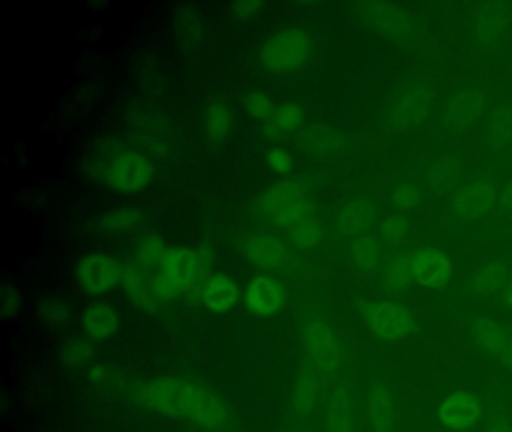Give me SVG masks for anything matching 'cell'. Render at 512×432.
<instances>
[{
    "label": "cell",
    "mask_w": 512,
    "mask_h": 432,
    "mask_svg": "<svg viewBox=\"0 0 512 432\" xmlns=\"http://www.w3.org/2000/svg\"><path fill=\"white\" fill-rule=\"evenodd\" d=\"M197 260L196 255L188 249H176L169 251L163 267H161V275L179 291L191 284L196 275Z\"/></svg>",
    "instance_id": "e0dca14e"
},
{
    "label": "cell",
    "mask_w": 512,
    "mask_h": 432,
    "mask_svg": "<svg viewBox=\"0 0 512 432\" xmlns=\"http://www.w3.org/2000/svg\"><path fill=\"white\" fill-rule=\"evenodd\" d=\"M361 315L368 330L382 341H407L418 330L409 309L391 300H368L361 306Z\"/></svg>",
    "instance_id": "3957f363"
},
{
    "label": "cell",
    "mask_w": 512,
    "mask_h": 432,
    "mask_svg": "<svg viewBox=\"0 0 512 432\" xmlns=\"http://www.w3.org/2000/svg\"><path fill=\"white\" fill-rule=\"evenodd\" d=\"M373 222V206L367 200H353L338 216V227L343 233L361 236Z\"/></svg>",
    "instance_id": "cb8c5ba5"
},
{
    "label": "cell",
    "mask_w": 512,
    "mask_h": 432,
    "mask_svg": "<svg viewBox=\"0 0 512 432\" xmlns=\"http://www.w3.org/2000/svg\"><path fill=\"white\" fill-rule=\"evenodd\" d=\"M496 203V191L488 182L470 183L464 186L454 197V207L464 218H481L490 212Z\"/></svg>",
    "instance_id": "5bb4252c"
},
{
    "label": "cell",
    "mask_w": 512,
    "mask_h": 432,
    "mask_svg": "<svg viewBox=\"0 0 512 432\" xmlns=\"http://www.w3.org/2000/svg\"><path fill=\"white\" fill-rule=\"evenodd\" d=\"M308 365L323 377L334 375L344 362V348L331 326L322 320L308 321L304 329Z\"/></svg>",
    "instance_id": "5b68a950"
},
{
    "label": "cell",
    "mask_w": 512,
    "mask_h": 432,
    "mask_svg": "<svg viewBox=\"0 0 512 432\" xmlns=\"http://www.w3.org/2000/svg\"><path fill=\"white\" fill-rule=\"evenodd\" d=\"M310 47V36L304 30L290 27L265 42L260 60L274 74H292L304 65Z\"/></svg>",
    "instance_id": "277c9868"
},
{
    "label": "cell",
    "mask_w": 512,
    "mask_h": 432,
    "mask_svg": "<svg viewBox=\"0 0 512 432\" xmlns=\"http://www.w3.org/2000/svg\"><path fill=\"white\" fill-rule=\"evenodd\" d=\"M284 302L283 288L280 282L269 276H259L248 285L245 291V305L257 315L277 314Z\"/></svg>",
    "instance_id": "7c38bea8"
},
{
    "label": "cell",
    "mask_w": 512,
    "mask_h": 432,
    "mask_svg": "<svg viewBox=\"0 0 512 432\" xmlns=\"http://www.w3.org/2000/svg\"><path fill=\"white\" fill-rule=\"evenodd\" d=\"M263 209L286 227H293L313 215L304 191L295 182H281L269 188L263 197Z\"/></svg>",
    "instance_id": "52a82bcc"
},
{
    "label": "cell",
    "mask_w": 512,
    "mask_h": 432,
    "mask_svg": "<svg viewBox=\"0 0 512 432\" xmlns=\"http://www.w3.org/2000/svg\"><path fill=\"white\" fill-rule=\"evenodd\" d=\"M94 357V348L88 339L74 338L64 345L62 360L70 368H83Z\"/></svg>",
    "instance_id": "f546056e"
},
{
    "label": "cell",
    "mask_w": 512,
    "mask_h": 432,
    "mask_svg": "<svg viewBox=\"0 0 512 432\" xmlns=\"http://www.w3.org/2000/svg\"><path fill=\"white\" fill-rule=\"evenodd\" d=\"M233 117L229 108L223 104H214L206 113V129L214 140L227 137L232 131Z\"/></svg>",
    "instance_id": "4dcf8cb0"
},
{
    "label": "cell",
    "mask_w": 512,
    "mask_h": 432,
    "mask_svg": "<svg viewBox=\"0 0 512 432\" xmlns=\"http://www.w3.org/2000/svg\"><path fill=\"white\" fill-rule=\"evenodd\" d=\"M409 221L403 216H391L386 219L380 228V237L388 245H398L403 242L404 237L409 233Z\"/></svg>",
    "instance_id": "d6a6232c"
},
{
    "label": "cell",
    "mask_w": 512,
    "mask_h": 432,
    "mask_svg": "<svg viewBox=\"0 0 512 432\" xmlns=\"http://www.w3.org/2000/svg\"><path fill=\"white\" fill-rule=\"evenodd\" d=\"M133 398L145 410L187 420L211 432L232 429L229 405L214 390L187 378H151L137 384Z\"/></svg>",
    "instance_id": "6da1fadb"
},
{
    "label": "cell",
    "mask_w": 512,
    "mask_h": 432,
    "mask_svg": "<svg viewBox=\"0 0 512 432\" xmlns=\"http://www.w3.org/2000/svg\"><path fill=\"white\" fill-rule=\"evenodd\" d=\"M391 198L398 209L409 210L418 206L421 201V192L413 183H400L392 189Z\"/></svg>",
    "instance_id": "836d02e7"
},
{
    "label": "cell",
    "mask_w": 512,
    "mask_h": 432,
    "mask_svg": "<svg viewBox=\"0 0 512 432\" xmlns=\"http://www.w3.org/2000/svg\"><path fill=\"white\" fill-rule=\"evenodd\" d=\"M266 162L277 174H289L293 170V159L287 150L271 149L266 153Z\"/></svg>",
    "instance_id": "8d00e7d4"
},
{
    "label": "cell",
    "mask_w": 512,
    "mask_h": 432,
    "mask_svg": "<svg viewBox=\"0 0 512 432\" xmlns=\"http://www.w3.org/2000/svg\"><path fill=\"white\" fill-rule=\"evenodd\" d=\"M44 317L47 320L56 321V323H62V321L68 320L70 317V306L67 303L59 302V300H50L46 302L41 308Z\"/></svg>",
    "instance_id": "74e56055"
},
{
    "label": "cell",
    "mask_w": 512,
    "mask_h": 432,
    "mask_svg": "<svg viewBox=\"0 0 512 432\" xmlns=\"http://www.w3.org/2000/svg\"><path fill=\"white\" fill-rule=\"evenodd\" d=\"M290 237L296 246L310 248V246L316 245L322 237V225L313 215L308 216L290 227Z\"/></svg>",
    "instance_id": "1f68e13d"
},
{
    "label": "cell",
    "mask_w": 512,
    "mask_h": 432,
    "mask_svg": "<svg viewBox=\"0 0 512 432\" xmlns=\"http://www.w3.org/2000/svg\"><path fill=\"white\" fill-rule=\"evenodd\" d=\"M326 428L328 432H356L355 399L349 387L344 384H338L329 395Z\"/></svg>",
    "instance_id": "4fadbf2b"
},
{
    "label": "cell",
    "mask_w": 512,
    "mask_h": 432,
    "mask_svg": "<svg viewBox=\"0 0 512 432\" xmlns=\"http://www.w3.org/2000/svg\"><path fill=\"white\" fill-rule=\"evenodd\" d=\"M508 279L505 264L502 261H490L470 276L469 290L476 296H491L502 291Z\"/></svg>",
    "instance_id": "44dd1931"
},
{
    "label": "cell",
    "mask_w": 512,
    "mask_h": 432,
    "mask_svg": "<svg viewBox=\"0 0 512 432\" xmlns=\"http://www.w3.org/2000/svg\"><path fill=\"white\" fill-rule=\"evenodd\" d=\"M503 203L508 207H512V180L509 185L506 186L505 194H503Z\"/></svg>",
    "instance_id": "ee69618b"
},
{
    "label": "cell",
    "mask_w": 512,
    "mask_h": 432,
    "mask_svg": "<svg viewBox=\"0 0 512 432\" xmlns=\"http://www.w3.org/2000/svg\"><path fill=\"white\" fill-rule=\"evenodd\" d=\"M304 119L305 113L301 105L295 104V102H284L280 107L275 108V113L272 114L269 126L275 132H289L299 128Z\"/></svg>",
    "instance_id": "f1b7e54d"
},
{
    "label": "cell",
    "mask_w": 512,
    "mask_h": 432,
    "mask_svg": "<svg viewBox=\"0 0 512 432\" xmlns=\"http://www.w3.org/2000/svg\"><path fill=\"white\" fill-rule=\"evenodd\" d=\"M239 299V290L232 279L226 275H215L209 279L203 291V302L217 314L229 311Z\"/></svg>",
    "instance_id": "d6986e66"
},
{
    "label": "cell",
    "mask_w": 512,
    "mask_h": 432,
    "mask_svg": "<svg viewBox=\"0 0 512 432\" xmlns=\"http://www.w3.org/2000/svg\"><path fill=\"white\" fill-rule=\"evenodd\" d=\"M481 110L482 102L478 93L463 90L452 96L445 105V120L452 128H464L478 119Z\"/></svg>",
    "instance_id": "ac0fdd59"
},
{
    "label": "cell",
    "mask_w": 512,
    "mask_h": 432,
    "mask_svg": "<svg viewBox=\"0 0 512 432\" xmlns=\"http://www.w3.org/2000/svg\"><path fill=\"white\" fill-rule=\"evenodd\" d=\"M476 344L484 353L499 359L508 341V330L503 329L493 318H478L473 324Z\"/></svg>",
    "instance_id": "603a6c76"
},
{
    "label": "cell",
    "mask_w": 512,
    "mask_h": 432,
    "mask_svg": "<svg viewBox=\"0 0 512 432\" xmlns=\"http://www.w3.org/2000/svg\"><path fill=\"white\" fill-rule=\"evenodd\" d=\"M82 326L92 341L112 338L119 329L118 309L112 303H94L83 314Z\"/></svg>",
    "instance_id": "9a60e30c"
},
{
    "label": "cell",
    "mask_w": 512,
    "mask_h": 432,
    "mask_svg": "<svg viewBox=\"0 0 512 432\" xmlns=\"http://www.w3.org/2000/svg\"><path fill=\"white\" fill-rule=\"evenodd\" d=\"M451 276V260L440 249L422 248L413 254V281L425 290H443Z\"/></svg>",
    "instance_id": "8fae6325"
},
{
    "label": "cell",
    "mask_w": 512,
    "mask_h": 432,
    "mask_svg": "<svg viewBox=\"0 0 512 432\" xmlns=\"http://www.w3.org/2000/svg\"><path fill=\"white\" fill-rule=\"evenodd\" d=\"M365 420L371 432H395L400 405L394 386L385 378H374L364 399Z\"/></svg>",
    "instance_id": "8992f818"
},
{
    "label": "cell",
    "mask_w": 512,
    "mask_h": 432,
    "mask_svg": "<svg viewBox=\"0 0 512 432\" xmlns=\"http://www.w3.org/2000/svg\"><path fill=\"white\" fill-rule=\"evenodd\" d=\"M499 360L508 371L512 372V329L508 332V341H506L505 348H503Z\"/></svg>",
    "instance_id": "60d3db41"
},
{
    "label": "cell",
    "mask_w": 512,
    "mask_h": 432,
    "mask_svg": "<svg viewBox=\"0 0 512 432\" xmlns=\"http://www.w3.org/2000/svg\"><path fill=\"white\" fill-rule=\"evenodd\" d=\"M122 267L113 258L92 254L82 258L76 267L80 290L88 296H104L121 282Z\"/></svg>",
    "instance_id": "ba28073f"
},
{
    "label": "cell",
    "mask_w": 512,
    "mask_h": 432,
    "mask_svg": "<svg viewBox=\"0 0 512 432\" xmlns=\"http://www.w3.org/2000/svg\"><path fill=\"white\" fill-rule=\"evenodd\" d=\"M484 408L478 396L469 390L449 393L437 407V420L449 431H469L481 422Z\"/></svg>",
    "instance_id": "9c48e42d"
},
{
    "label": "cell",
    "mask_w": 512,
    "mask_h": 432,
    "mask_svg": "<svg viewBox=\"0 0 512 432\" xmlns=\"http://www.w3.org/2000/svg\"><path fill=\"white\" fill-rule=\"evenodd\" d=\"M122 285L128 296L136 303H140L143 308H149L151 305V296H154L151 290V281L146 279L142 270L136 266L122 267Z\"/></svg>",
    "instance_id": "484cf974"
},
{
    "label": "cell",
    "mask_w": 512,
    "mask_h": 432,
    "mask_svg": "<svg viewBox=\"0 0 512 432\" xmlns=\"http://www.w3.org/2000/svg\"><path fill=\"white\" fill-rule=\"evenodd\" d=\"M487 432H512V426L503 417H493L488 423Z\"/></svg>",
    "instance_id": "b9f144b4"
},
{
    "label": "cell",
    "mask_w": 512,
    "mask_h": 432,
    "mask_svg": "<svg viewBox=\"0 0 512 432\" xmlns=\"http://www.w3.org/2000/svg\"><path fill=\"white\" fill-rule=\"evenodd\" d=\"M145 219V213L136 207H122V209L112 210L101 219V227L109 233H128L139 227Z\"/></svg>",
    "instance_id": "4316f807"
},
{
    "label": "cell",
    "mask_w": 512,
    "mask_h": 432,
    "mask_svg": "<svg viewBox=\"0 0 512 432\" xmlns=\"http://www.w3.org/2000/svg\"><path fill=\"white\" fill-rule=\"evenodd\" d=\"M167 251L166 242L163 237L158 234H148L140 240L139 248H137V260L139 264L145 269H152V267H163L164 260H166Z\"/></svg>",
    "instance_id": "83f0119b"
},
{
    "label": "cell",
    "mask_w": 512,
    "mask_h": 432,
    "mask_svg": "<svg viewBox=\"0 0 512 432\" xmlns=\"http://www.w3.org/2000/svg\"><path fill=\"white\" fill-rule=\"evenodd\" d=\"M431 105V93L425 87H413L412 90L401 96L392 110V122L401 128L415 126L427 116Z\"/></svg>",
    "instance_id": "2e32d148"
},
{
    "label": "cell",
    "mask_w": 512,
    "mask_h": 432,
    "mask_svg": "<svg viewBox=\"0 0 512 432\" xmlns=\"http://www.w3.org/2000/svg\"><path fill=\"white\" fill-rule=\"evenodd\" d=\"M236 248L251 263L265 269H280L290 261V251L286 243L271 234H244L236 240Z\"/></svg>",
    "instance_id": "30bf717a"
},
{
    "label": "cell",
    "mask_w": 512,
    "mask_h": 432,
    "mask_svg": "<svg viewBox=\"0 0 512 432\" xmlns=\"http://www.w3.org/2000/svg\"><path fill=\"white\" fill-rule=\"evenodd\" d=\"M2 317L4 320H13L22 308V297H20L19 288L13 284H7L2 288Z\"/></svg>",
    "instance_id": "e575fe53"
},
{
    "label": "cell",
    "mask_w": 512,
    "mask_h": 432,
    "mask_svg": "<svg viewBox=\"0 0 512 432\" xmlns=\"http://www.w3.org/2000/svg\"><path fill=\"white\" fill-rule=\"evenodd\" d=\"M322 377L323 375L310 365L302 369L293 392V402L299 413L308 414L317 407L322 390Z\"/></svg>",
    "instance_id": "7402d4cb"
},
{
    "label": "cell",
    "mask_w": 512,
    "mask_h": 432,
    "mask_svg": "<svg viewBox=\"0 0 512 432\" xmlns=\"http://www.w3.org/2000/svg\"><path fill=\"white\" fill-rule=\"evenodd\" d=\"M500 293H502L503 305L512 311V278L508 279V282H506L505 287L502 288Z\"/></svg>",
    "instance_id": "7bdbcfd3"
},
{
    "label": "cell",
    "mask_w": 512,
    "mask_h": 432,
    "mask_svg": "<svg viewBox=\"0 0 512 432\" xmlns=\"http://www.w3.org/2000/svg\"><path fill=\"white\" fill-rule=\"evenodd\" d=\"M107 368L104 365H101V363H95V365H92L91 368L88 369V377L89 380L92 381V384H95V386H103L104 383H106L107 377H109V374H107Z\"/></svg>",
    "instance_id": "f35d334b"
},
{
    "label": "cell",
    "mask_w": 512,
    "mask_h": 432,
    "mask_svg": "<svg viewBox=\"0 0 512 432\" xmlns=\"http://www.w3.org/2000/svg\"><path fill=\"white\" fill-rule=\"evenodd\" d=\"M247 111L256 119H269L275 113L274 102L266 93L256 92L247 99Z\"/></svg>",
    "instance_id": "d590c367"
},
{
    "label": "cell",
    "mask_w": 512,
    "mask_h": 432,
    "mask_svg": "<svg viewBox=\"0 0 512 432\" xmlns=\"http://www.w3.org/2000/svg\"><path fill=\"white\" fill-rule=\"evenodd\" d=\"M97 176L115 191L136 194L151 185L154 170L142 153L121 149L98 164Z\"/></svg>",
    "instance_id": "7a4b0ae2"
},
{
    "label": "cell",
    "mask_w": 512,
    "mask_h": 432,
    "mask_svg": "<svg viewBox=\"0 0 512 432\" xmlns=\"http://www.w3.org/2000/svg\"><path fill=\"white\" fill-rule=\"evenodd\" d=\"M262 2H242L236 3L235 14L241 18H251L257 14L260 8H262Z\"/></svg>",
    "instance_id": "ab89813d"
},
{
    "label": "cell",
    "mask_w": 512,
    "mask_h": 432,
    "mask_svg": "<svg viewBox=\"0 0 512 432\" xmlns=\"http://www.w3.org/2000/svg\"><path fill=\"white\" fill-rule=\"evenodd\" d=\"M382 285L391 293L407 290L413 281V254L398 252L386 261L382 269Z\"/></svg>",
    "instance_id": "ffe728a7"
},
{
    "label": "cell",
    "mask_w": 512,
    "mask_h": 432,
    "mask_svg": "<svg viewBox=\"0 0 512 432\" xmlns=\"http://www.w3.org/2000/svg\"><path fill=\"white\" fill-rule=\"evenodd\" d=\"M352 257L362 272H373L382 264V246L376 237L361 234L353 240Z\"/></svg>",
    "instance_id": "d4e9b609"
}]
</instances>
